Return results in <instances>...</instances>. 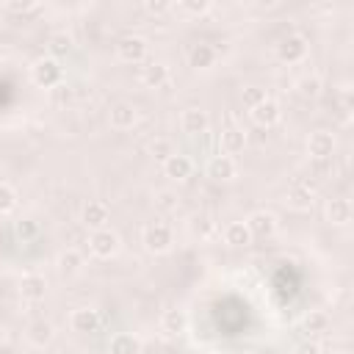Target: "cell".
Listing matches in <instances>:
<instances>
[{
	"label": "cell",
	"instance_id": "obj_1",
	"mask_svg": "<svg viewBox=\"0 0 354 354\" xmlns=\"http://www.w3.org/2000/svg\"><path fill=\"white\" fill-rule=\"evenodd\" d=\"M141 243L147 252L152 254H163L171 249V227L163 224V221H149L141 232Z\"/></svg>",
	"mask_w": 354,
	"mask_h": 354
},
{
	"label": "cell",
	"instance_id": "obj_2",
	"mask_svg": "<svg viewBox=\"0 0 354 354\" xmlns=\"http://www.w3.org/2000/svg\"><path fill=\"white\" fill-rule=\"evenodd\" d=\"M30 77H33V83L41 86V88H55V86L61 83V77H64V66H61V61H55V58L47 55V58H39V61L33 64Z\"/></svg>",
	"mask_w": 354,
	"mask_h": 354
},
{
	"label": "cell",
	"instance_id": "obj_3",
	"mask_svg": "<svg viewBox=\"0 0 354 354\" xmlns=\"http://www.w3.org/2000/svg\"><path fill=\"white\" fill-rule=\"evenodd\" d=\"M88 249L94 257L100 260H108L119 252V235L111 230V227H102V230H94L91 238H88Z\"/></svg>",
	"mask_w": 354,
	"mask_h": 354
},
{
	"label": "cell",
	"instance_id": "obj_4",
	"mask_svg": "<svg viewBox=\"0 0 354 354\" xmlns=\"http://www.w3.org/2000/svg\"><path fill=\"white\" fill-rule=\"evenodd\" d=\"M147 50H149L147 39H141V36H122L116 41V58L122 64H141L147 58Z\"/></svg>",
	"mask_w": 354,
	"mask_h": 354
},
{
	"label": "cell",
	"instance_id": "obj_5",
	"mask_svg": "<svg viewBox=\"0 0 354 354\" xmlns=\"http://www.w3.org/2000/svg\"><path fill=\"white\" fill-rule=\"evenodd\" d=\"M304 55H307V39H304V36L288 33L285 39H279V44H277V58H279L282 64H299V61H304Z\"/></svg>",
	"mask_w": 354,
	"mask_h": 354
},
{
	"label": "cell",
	"instance_id": "obj_6",
	"mask_svg": "<svg viewBox=\"0 0 354 354\" xmlns=\"http://www.w3.org/2000/svg\"><path fill=\"white\" fill-rule=\"evenodd\" d=\"M335 147H337V141L329 130H315L307 138V155L315 158V160H329L335 155Z\"/></svg>",
	"mask_w": 354,
	"mask_h": 354
},
{
	"label": "cell",
	"instance_id": "obj_7",
	"mask_svg": "<svg viewBox=\"0 0 354 354\" xmlns=\"http://www.w3.org/2000/svg\"><path fill=\"white\" fill-rule=\"evenodd\" d=\"M243 224H246L252 241H254V238H271V235L277 232V216L268 213V210H254Z\"/></svg>",
	"mask_w": 354,
	"mask_h": 354
},
{
	"label": "cell",
	"instance_id": "obj_8",
	"mask_svg": "<svg viewBox=\"0 0 354 354\" xmlns=\"http://www.w3.org/2000/svg\"><path fill=\"white\" fill-rule=\"evenodd\" d=\"M100 324H102V318H100V313L91 310V307H77V310L69 315V326H72V332H77V335H94V332L100 329Z\"/></svg>",
	"mask_w": 354,
	"mask_h": 354
},
{
	"label": "cell",
	"instance_id": "obj_9",
	"mask_svg": "<svg viewBox=\"0 0 354 354\" xmlns=\"http://www.w3.org/2000/svg\"><path fill=\"white\" fill-rule=\"evenodd\" d=\"M108 218H111V210H108V205H105V202H100V199L86 202V207H83V213H80V221H83L91 232H94V230L108 227Z\"/></svg>",
	"mask_w": 354,
	"mask_h": 354
},
{
	"label": "cell",
	"instance_id": "obj_10",
	"mask_svg": "<svg viewBox=\"0 0 354 354\" xmlns=\"http://www.w3.org/2000/svg\"><path fill=\"white\" fill-rule=\"evenodd\" d=\"M180 127H183L185 136H202V133H207L210 119L202 108H185L183 116H180Z\"/></svg>",
	"mask_w": 354,
	"mask_h": 354
},
{
	"label": "cell",
	"instance_id": "obj_11",
	"mask_svg": "<svg viewBox=\"0 0 354 354\" xmlns=\"http://www.w3.org/2000/svg\"><path fill=\"white\" fill-rule=\"evenodd\" d=\"M205 171H207V177H210V180H216V183H227V180H232V177H235L238 166H235V160H232L230 155H213V158L207 160Z\"/></svg>",
	"mask_w": 354,
	"mask_h": 354
},
{
	"label": "cell",
	"instance_id": "obj_12",
	"mask_svg": "<svg viewBox=\"0 0 354 354\" xmlns=\"http://www.w3.org/2000/svg\"><path fill=\"white\" fill-rule=\"evenodd\" d=\"M249 116H252V122H254V124H260V127H274V124L279 122L282 111H279L277 100L266 97V100H263L260 105H254V108L249 111Z\"/></svg>",
	"mask_w": 354,
	"mask_h": 354
},
{
	"label": "cell",
	"instance_id": "obj_13",
	"mask_svg": "<svg viewBox=\"0 0 354 354\" xmlns=\"http://www.w3.org/2000/svg\"><path fill=\"white\" fill-rule=\"evenodd\" d=\"M163 171H166V177L183 183V180H188L194 174V160L188 155H183V152H174L171 158L163 160Z\"/></svg>",
	"mask_w": 354,
	"mask_h": 354
},
{
	"label": "cell",
	"instance_id": "obj_14",
	"mask_svg": "<svg viewBox=\"0 0 354 354\" xmlns=\"http://www.w3.org/2000/svg\"><path fill=\"white\" fill-rule=\"evenodd\" d=\"M47 293V279L41 274H25L19 279V296L25 301H41Z\"/></svg>",
	"mask_w": 354,
	"mask_h": 354
},
{
	"label": "cell",
	"instance_id": "obj_15",
	"mask_svg": "<svg viewBox=\"0 0 354 354\" xmlns=\"http://www.w3.org/2000/svg\"><path fill=\"white\" fill-rule=\"evenodd\" d=\"M111 127L113 130H130L136 122H138V111H136V105H130V102H116L113 108H111Z\"/></svg>",
	"mask_w": 354,
	"mask_h": 354
},
{
	"label": "cell",
	"instance_id": "obj_16",
	"mask_svg": "<svg viewBox=\"0 0 354 354\" xmlns=\"http://www.w3.org/2000/svg\"><path fill=\"white\" fill-rule=\"evenodd\" d=\"M351 202L346 199V196H332L329 202H326V221L329 224H335V227H343V224H348L351 221Z\"/></svg>",
	"mask_w": 354,
	"mask_h": 354
},
{
	"label": "cell",
	"instance_id": "obj_17",
	"mask_svg": "<svg viewBox=\"0 0 354 354\" xmlns=\"http://www.w3.org/2000/svg\"><path fill=\"white\" fill-rule=\"evenodd\" d=\"M315 202V191L307 185V183H296L288 188V205L293 210H310Z\"/></svg>",
	"mask_w": 354,
	"mask_h": 354
},
{
	"label": "cell",
	"instance_id": "obj_18",
	"mask_svg": "<svg viewBox=\"0 0 354 354\" xmlns=\"http://www.w3.org/2000/svg\"><path fill=\"white\" fill-rule=\"evenodd\" d=\"M108 354H141V340L130 332H116L108 343Z\"/></svg>",
	"mask_w": 354,
	"mask_h": 354
},
{
	"label": "cell",
	"instance_id": "obj_19",
	"mask_svg": "<svg viewBox=\"0 0 354 354\" xmlns=\"http://www.w3.org/2000/svg\"><path fill=\"white\" fill-rule=\"evenodd\" d=\"M213 61H216V50L210 44H205V41H199V44H194L188 50V66L191 69H210Z\"/></svg>",
	"mask_w": 354,
	"mask_h": 354
},
{
	"label": "cell",
	"instance_id": "obj_20",
	"mask_svg": "<svg viewBox=\"0 0 354 354\" xmlns=\"http://www.w3.org/2000/svg\"><path fill=\"white\" fill-rule=\"evenodd\" d=\"M166 80H169V66L160 64V61L147 64L144 72H141V83H144L147 88H160V86H166Z\"/></svg>",
	"mask_w": 354,
	"mask_h": 354
},
{
	"label": "cell",
	"instance_id": "obj_21",
	"mask_svg": "<svg viewBox=\"0 0 354 354\" xmlns=\"http://www.w3.org/2000/svg\"><path fill=\"white\" fill-rule=\"evenodd\" d=\"M185 326H188V315H185L183 310H166V313L160 315V329H163L169 337L183 335Z\"/></svg>",
	"mask_w": 354,
	"mask_h": 354
},
{
	"label": "cell",
	"instance_id": "obj_22",
	"mask_svg": "<svg viewBox=\"0 0 354 354\" xmlns=\"http://www.w3.org/2000/svg\"><path fill=\"white\" fill-rule=\"evenodd\" d=\"M53 337H55V326H53L50 321H44V318H39V321H33V324L28 326V340H30L33 346H39V348H44Z\"/></svg>",
	"mask_w": 354,
	"mask_h": 354
},
{
	"label": "cell",
	"instance_id": "obj_23",
	"mask_svg": "<svg viewBox=\"0 0 354 354\" xmlns=\"http://www.w3.org/2000/svg\"><path fill=\"white\" fill-rule=\"evenodd\" d=\"M221 149H224V155H238V152H243V149H246V133H243L241 127H227V130L221 133Z\"/></svg>",
	"mask_w": 354,
	"mask_h": 354
},
{
	"label": "cell",
	"instance_id": "obj_24",
	"mask_svg": "<svg viewBox=\"0 0 354 354\" xmlns=\"http://www.w3.org/2000/svg\"><path fill=\"white\" fill-rule=\"evenodd\" d=\"M224 243H230V246H249L252 243V235H249L246 224L243 221H230L224 227Z\"/></svg>",
	"mask_w": 354,
	"mask_h": 354
},
{
	"label": "cell",
	"instance_id": "obj_25",
	"mask_svg": "<svg viewBox=\"0 0 354 354\" xmlns=\"http://www.w3.org/2000/svg\"><path fill=\"white\" fill-rule=\"evenodd\" d=\"M301 329H304L307 335H324V332L329 329V315H326L324 310H310V313L304 315V321H301Z\"/></svg>",
	"mask_w": 354,
	"mask_h": 354
},
{
	"label": "cell",
	"instance_id": "obj_26",
	"mask_svg": "<svg viewBox=\"0 0 354 354\" xmlns=\"http://www.w3.org/2000/svg\"><path fill=\"white\" fill-rule=\"evenodd\" d=\"M72 36L69 33H53L50 36V41H47V50H50V58H64V55H69L72 53Z\"/></svg>",
	"mask_w": 354,
	"mask_h": 354
},
{
	"label": "cell",
	"instance_id": "obj_27",
	"mask_svg": "<svg viewBox=\"0 0 354 354\" xmlns=\"http://www.w3.org/2000/svg\"><path fill=\"white\" fill-rule=\"evenodd\" d=\"M58 268H61L64 274H77V271L83 268V254H80L77 249H66V252H61V257H58Z\"/></svg>",
	"mask_w": 354,
	"mask_h": 354
},
{
	"label": "cell",
	"instance_id": "obj_28",
	"mask_svg": "<svg viewBox=\"0 0 354 354\" xmlns=\"http://www.w3.org/2000/svg\"><path fill=\"white\" fill-rule=\"evenodd\" d=\"M213 230H216V221H213L210 213H196V216L191 218V232H194V235H199V238H210Z\"/></svg>",
	"mask_w": 354,
	"mask_h": 354
},
{
	"label": "cell",
	"instance_id": "obj_29",
	"mask_svg": "<svg viewBox=\"0 0 354 354\" xmlns=\"http://www.w3.org/2000/svg\"><path fill=\"white\" fill-rule=\"evenodd\" d=\"M14 235L25 243V241H33L36 235H39V224L33 221V218H19L17 224H14Z\"/></svg>",
	"mask_w": 354,
	"mask_h": 354
},
{
	"label": "cell",
	"instance_id": "obj_30",
	"mask_svg": "<svg viewBox=\"0 0 354 354\" xmlns=\"http://www.w3.org/2000/svg\"><path fill=\"white\" fill-rule=\"evenodd\" d=\"M296 88H299V94H301V97L313 100V97H318V94H321V80H318L315 75H304V77L296 83Z\"/></svg>",
	"mask_w": 354,
	"mask_h": 354
},
{
	"label": "cell",
	"instance_id": "obj_31",
	"mask_svg": "<svg viewBox=\"0 0 354 354\" xmlns=\"http://www.w3.org/2000/svg\"><path fill=\"white\" fill-rule=\"evenodd\" d=\"M177 11L191 14V17H202V14L210 11V3H207V0H180V3H177Z\"/></svg>",
	"mask_w": 354,
	"mask_h": 354
},
{
	"label": "cell",
	"instance_id": "obj_32",
	"mask_svg": "<svg viewBox=\"0 0 354 354\" xmlns=\"http://www.w3.org/2000/svg\"><path fill=\"white\" fill-rule=\"evenodd\" d=\"M17 207V191L8 183H0V216L11 213Z\"/></svg>",
	"mask_w": 354,
	"mask_h": 354
},
{
	"label": "cell",
	"instance_id": "obj_33",
	"mask_svg": "<svg viewBox=\"0 0 354 354\" xmlns=\"http://www.w3.org/2000/svg\"><path fill=\"white\" fill-rule=\"evenodd\" d=\"M149 152H152V158L155 160H166V158H171L174 155V147H171V141L169 138H155L152 144H149Z\"/></svg>",
	"mask_w": 354,
	"mask_h": 354
},
{
	"label": "cell",
	"instance_id": "obj_34",
	"mask_svg": "<svg viewBox=\"0 0 354 354\" xmlns=\"http://www.w3.org/2000/svg\"><path fill=\"white\" fill-rule=\"evenodd\" d=\"M241 100H243V105L252 111L254 105H260V102L266 100V88H260V86H246V88L241 91Z\"/></svg>",
	"mask_w": 354,
	"mask_h": 354
},
{
	"label": "cell",
	"instance_id": "obj_35",
	"mask_svg": "<svg viewBox=\"0 0 354 354\" xmlns=\"http://www.w3.org/2000/svg\"><path fill=\"white\" fill-rule=\"evenodd\" d=\"M155 207L163 210V213H171V210H177V196L171 191H160L158 199H155Z\"/></svg>",
	"mask_w": 354,
	"mask_h": 354
},
{
	"label": "cell",
	"instance_id": "obj_36",
	"mask_svg": "<svg viewBox=\"0 0 354 354\" xmlns=\"http://www.w3.org/2000/svg\"><path fill=\"white\" fill-rule=\"evenodd\" d=\"M6 11H11V14H28V11H39V3H30V0H11V3H6Z\"/></svg>",
	"mask_w": 354,
	"mask_h": 354
},
{
	"label": "cell",
	"instance_id": "obj_37",
	"mask_svg": "<svg viewBox=\"0 0 354 354\" xmlns=\"http://www.w3.org/2000/svg\"><path fill=\"white\" fill-rule=\"evenodd\" d=\"M144 8H147V14H155V17H160V14H169L174 6H171L169 0H147V3H144Z\"/></svg>",
	"mask_w": 354,
	"mask_h": 354
},
{
	"label": "cell",
	"instance_id": "obj_38",
	"mask_svg": "<svg viewBox=\"0 0 354 354\" xmlns=\"http://www.w3.org/2000/svg\"><path fill=\"white\" fill-rule=\"evenodd\" d=\"M296 354H321V346L315 340H304V343H299Z\"/></svg>",
	"mask_w": 354,
	"mask_h": 354
},
{
	"label": "cell",
	"instance_id": "obj_39",
	"mask_svg": "<svg viewBox=\"0 0 354 354\" xmlns=\"http://www.w3.org/2000/svg\"><path fill=\"white\" fill-rule=\"evenodd\" d=\"M3 340H6V326L0 324V343H3Z\"/></svg>",
	"mask_w": 354,
	"mask_h": 354
},
{
	"label": "cell",
	"instance_id": "obj_40",
	"mask_svg": "<svg viewBox=\"0 0 354 354\" xmlns=\"http://www.w3.org/2000/svg\"><path fill=\"white\" fill-rule=\"evenodd\" d=\"M0 354H6V351H0Z\"/></svg>",
	"mask_w": 354,
	"mask_h": 354
}]
</instances>
